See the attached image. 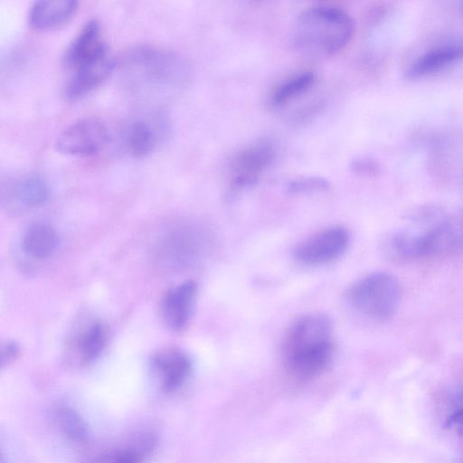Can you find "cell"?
I'll list each match as a JSON object with an SVG mask.
<instances>
[{
    "instance_id": "cell-27",
    "label": "cell",
    "mask_w": 463,
    "mask_h": 463,
    "mask_svg": "<svg viewBox=\"0 0 463 463\" xmlns=\"http://www.w3.org/2000/svg\"><path fill=\"white\" fill-rule=\"evenodd\" d=\"M462 8H463V3H462Z\"/></svg>"
},
{
    "instance_id": "cell-15",
    "label": "cell",
    "mask_w": 463,
    "mask_h": 463,
    "mask_svg": "<svg viewBox=\"0 0 463 463\" xmlns=\"http://www.w3.org/2000/svg\"><path fill=\"white\" fill-rule=\"evenodd\" d=\"M383 255L395 263H406L420 258L419 234L397 231L385 235L380 242Z\"/></svg>"
},
{
    "instance_id": "cell-19",
    "label": "cell",
    "mask_w": 463,
    "mask_h": 463,
    "mask_svg": "<svg viewBox=\"0 0 463 463\" xmlns=\"http://www.w3.org/2000/svg\"><path fill=\"white\" fill-rule=\"evenodd\" d=\"M107 342V329L101 322L90 325L77 338L76 350L83 363H90L102 353Z\"/></svg>"
},
{
    "instance_id": "cell-9",
    "label": "cell",
    "mask_w": 463,
    "mask_h": 463,
    "mask_svg": "<svg viewBox=\"0 0 463 463\" xmlns=\"http://www.w3.org/2000/svg\"><path fill=\"white\" fill-rule=\"evenodd\" d=\"M152 367L161 389L170 392L179 389L186 382L191 373L192 364L184 351L171 348L156 354L152 358Z\"/></svg>"
},
{
    "instance_id": "cell-5",
    "label": "cell",
    "mask_w": 463,
    "mask_h": 463,
    "mask_svg": "<svg viewBox=\"0 0 463 463\" xmlns=\"http://www.w3.org/2000/svg\"><path fill=\"white\" fill-rule=\"evenodd\" d=\"M62 64L75 73L113 61L99 22L89 20L66 47Z\"/></svg>"
},
{
    "instance_id": "cell-18",
    "label": "cell",
    "mask_w": 463,
    "mask_h": 463,
    "mask_svg": "<svg viewBox=\"0 0 463 463\" xmlns=\"http://www.w3.org/2000/svg\"><path fill=\"white\" fill-rule=\"evenodd\" d=\"M316 75L313 71L298 72L280 82L271 94V103L276 108H281L309 90L314 85Z\"/></svg>"
},
{
    "instance_id": "cell-7",
    "label": "cell",
    "mask_w": 463,
    "mask_h": 463,
    "mask_svg": "<svg viewBox=\"0 0 463 463\" xmlns=\"http://www.w3.org/2000/svg\"><path fill=\"white\" fill-rule=\"evenodd\" d=\"M276 156L273 144L260 140L239 151L230 164V187L239 192L255 184Z\"/></svg>"
},
{
    "instance_id": "cell-8",
    "label": "cell",
    "mask_w": 463,
    "mask_h": 463,
    "mask_svg": "<svg viewBox=\"0 0 463 463\" xmlns=\"http://www.w3.org/2000/svg\"><path fill=\"white\" fill-rule=\"evenodd\" d=\"M349 232L342 226L324 229L302 241L295 249L296 259L307 265L331 262L346 250Z\"/></svg>"
},
{
    "instance_id": "cell-2",
    "label": "cell",
    "mask_w": 463,
    "mask_h": 463,
    "mask_svg": "<svg viewBox=\"0 0 463 463\" xmlns=\"http://www.w3.org/2000/svg\"><path fill=\"white\" fill-rule=\"evenodd\" d=\"M284 363L298 379L319 374L329 364L333 352V326L321 314L298 317L288 328L282 344Z\"/></svg>"
},
{
    "instance_id": "cell-24",
    "label": "cell",
    "mask_w": 463,
    "mask_h": 463,
    "mask_svg": "<svg viewBox=\"0 0 463 463\" xmlns=\"http://www.w3.org/2000/svg\"><path fill=\"white\" fill-rule=\"evenodd\" d=\"M446 427L463 434V407L452 412L446 420Z\"/></svg>"
},
{
    "instance_id": "cell-1",
    "label": "cell",
    "mask_w": 463,
    "mask_h": 463,
    "mask_svg": "<svg viewBox=\"0 0 463 463\" xmlns=\"http://www.w3.org/2000/svg\"><path fill=\"white\" fill-rule=\"evenodd\" d=\"M123 83L137 99L160 101L184 85L188 67L175 52L154 46L131 49L121 63Z\"/></svg>"
},
{
    "instance_id": "cell-26",
    "label": "cell",
    "mask_w": 463,
    "mask_h": 463,
    "mask_svg": "<svg viewBox=\"0 0 463 463\" xmlns=\"http://www.w3.org/2000/svg\"><path fill=\"white\" fill-rule=\"evenodd\" d=\"M461 228H462V231H463V222H462V224H461Z\"/></svg>"
},
{
    "instance_id": "cell-25",
    "label": "cell",
    "mask_w": 463,
    "mask_h": 463,
    "mask_svg": "<svg viewBox=\"0 0 463 463\" xmlns=\"http://www.w3.org/2000/svg\"><path fill=\"white\" fill-rule=\"evenodd\" d=\"M20 349L15 343H7L2 348V364L13 362L19 354Z\"/></svg>"
},
{
    "instance_id": "cell-3",
    "label": "cell",
    "mask_w": 463,
    "mask_h": 463,
    "mask_svg": "<svg viewBox=\"0 0 463 463\" xmlns=\"http://www.w3.org/2000/svg\"><path fill=\"white\" fill-rule=\"evenodd\" d=\"M354 33V22L343 8L318 5L303 11L292 29V43L310 58L333 56L346 47Z\"/></svg>"
},
{
    "instance_id": "cell-22",
    "label": "cell",
    "mask_w": 463,
    "mask_h": 463,
    "mask_svg": "<svg viewBox=\"0 0 463 463\" xmlns=\"http://www.w3.org/2000/svg\"><path fill=\"white\" fill-rule=\"evenodd\" d=\"M328 187L329 184L326 180L317 176H307L291 181L288 185V190L292 194H303L324 191Z\"/></svg>"
},
{
    "instance_id": "cell-23",
    "label": "cell",
    "mask_w": 463,
    "mask_h": 463,
    "mask_svg": "<svg viewBox=\"0 0 463 463\" xmlns=\"http://www.w3.org/2000/svg\"><path fill=\"white\" fill-rule=\"evenodd\" d=\"M352 168L359 175H371L377 172L378 166L372 159L360 157L352 163Z\"/></svg>"
},
{
    "instance_id": "cell-11",
    "label": "cell",
    "mask_w": 463,
    "mask_h": 463,
    "mask_svg": "<svg viewBox=\"0 0 463 463\" xmlns=\"http://www.w3.org/2000/svg\"><path fill=\"white\" fill-rule=\"evenodd\" d=\"M49 194L46 181L35 174L14 177L3 188V197L6 202L19 207L39 206L47 201Z\"/></svg>"
},
{
    "instance_id": "cell-21",
    "label": "cell",
    "mask_w": 463,
    "mask_h": 463,
    "mask_svg": "<svg viewBox=\"0 0 463 463\" xmlns=\"http://www.w3.org/2000/svg\"><path fill=\"white\" fill-rule=\"evenodd\" d=\"M56 420L62 432L75 442L86 439V426L79 415L71 409L61 407L56 411Z\"/></svg>"
},
{
    "instance_id": "cell-17",
    "label": "cell",
    "mask_w": 463,
    "mask_h": 463,
    "mask_svg": "<svg viewBox=\"0 0 463 463\" xmlns=\"http://www.w3.org/2000/svg\"><path fill=\"white\" fill-rule=\"evenodd\" d=\"M58 241L57 232L52 226L37 222L31 225L24 233L23 248L29 256L44 259L55 250Z\"/></svg>"
},
{
    "instance_id": "cell-10",
    "label": "cell",
    "mask_w": 463,
    "mask_h": 463,
    "mask_svg": "<svg viewBox=\"0 0 463 463\" xmlns=\"http://www.w3.org/2000/svg\"><path fill=\"white\" fill-rule=\"evenodd\" d=\"M197 294L194 281H185L167 291L162 301V314L167 326L175 331L184 329L192 316Z\"/></svg>"
},
{
    "instance_id": "cell-13",
    "label": "cell",
    "mask_w": 463,
    "mask_h": 463,
    "mask_svg": "<svg viewBox=\"0 0 463 463\" xmlns=\"http://www.w3.org/2000/svg\"><path fill=\"white\" fill-rule=\"evenodd\" d=\"M78 2L74 0H41L34 2L28 13V21L36 30L58 28L76 13Z\"/></svg>"
},
{
    "instance_id": "cell-12",
    "label": "cell",
    "mask_w": 463,
    "mask_h": 463,
    "mask_svg": "<svg viewBox=\"0 0 463 463\" xmlns=\"http://www.w3.org/2000/svg\"><path fill=\"white\" fill-rule=\"evenodd\" d=\"M463 60V41L437 45L420 55L409 67L410 78H421Z\"/></svg>"
},
{
    "instance_id": "cell-16",
    "label": "cell",
    "mask_w": 463,
    "mask_h": 463,
    "mask_svg": "<svg viewBox=\"0 0 463 463\" xmlns=\"http://www.w3.org/2000/svg\"><path fill=\"white\" fill-rule=\"evenodd\" d=\"M159 141V128L150 119L138 118L129 124L125 134L128 152L142 157L151 153Z\"/></svg>"
},
{
    "instance_id": "cell-20",
    "label": "cell",
    "mask_w": 463,
    "mask_h": 463,
    "mask_svg": "<svg viewBox=\"0 0 463 463\" xmlns=\"http://www.w3.org/2000/svg\"><path fill=\"white\" fill-rule=\"evenodd\" d=\"M151 446V439L145 438L139 439L137 444L103 452L90 463H142Z\"/></svg>"
},
{
    "instance_id": "cell-6",
    "label": "cell",
    "mask_w": 463,
    "mask_h": 463,
    "mask_svg": "<svg viewBox=\"0 0 463 463\" xmlns=\"http://www.w3.org/2000/svg\"><path fill=\"white\" fill-rule=\"evenodd\" d=\"M109 132L99 118L90 117L67 127L56 138L58 152L71 156H90L100 152L109 143Z\"/></svg>"
},
{
    "instance_id": "cell-14",
    "label": "cell",
    "mask_w": 463,
    "mask_h": 463,
    "mask_svg": "<svg viewBox=\"0 0 463 463\" xmlns=\"http://www.w3.org/2000/svg\"><path fill=\"white\" fill-rule=\"evenodd\" d=\"M194 232L187 229H178L170 232L164 239L159 250L160 257L171 266H180L189 263L198 250L197 239Z\"/></svg>"
},
{
    "instance_id": "cell-4",
    "label": "cell",
    "mask_w": 463,
    "mask_h": 463,
    "mask_svg": "<svg viewBox=\"0 0 463 463\" xmlns=\"http://www.w3.org/2000/svg\"><path fill=\"white\" fill-rule=\"evenodd\" d=\"M345 298L356 312L373 319L387 320L400 305L402 287L393 275L377 271L352 283Z\"/></svg>"
}]
</instances>
